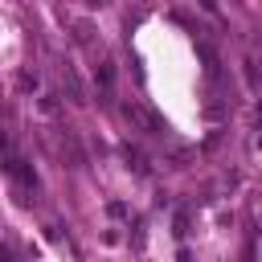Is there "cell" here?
<instances>
[{"mask_svg":"<svg viewBox=\"0 0 262 262\" xmlns=\"http://www.w3.org/2000/svg\"><path fill=\"white\" fill-rule=\"evenodd\" d=\"M16 86H20L25 94H29V90H37V86H41V78H37V70H20V74H16Z\"/></svg>","mask_w":262,"mask_h":262,"instance_id":"obj_6","label":"cell"},{"mask_svg":"<svg viewBox=\"0 0 262 262\" xmlns=\"http://www.w3.org/2000/svg\"><path fill=\"white\" fill-rule=\"evenodd\" d=\"M192 156H196V151H188V147H176V151H172L176 168H188V164H192Z\"/></svg>","mask_w":262,"mask_h":262,"instance_id":"obj_7","label":"cell"},{"mask_svg":"<svg viewBox=\"0 0 262 262\" xmlns=\"http://www.w3.org/2000/svg\"><path fill=\"white\" fill-rule=\"evenodd\" d=\"M61 82H66V90H70V102H78V106H82V102H90V98H86L82 78L74 74V66H61Z\"/></svg>","mask_w":262,"mask_h":262,"instance_id":"obj_2","label":"cell"},{"mask_svg":"<svg viewBox=\"0 0 262 262\" xmlns=\"http://www.w3.org/2000/svg\"><path fill=\"white\" fill-rule=\"evenodd\" d=\"M196 4H201L205 12H217V0H196Z\"/></svg>","mask_w":262,"mask_h":262,"instance_id":"obj_11","label":"cell"},{"mask_svg":"<svg viewBox=\"0 0 262 262\" xmlns=\"http://www.w3.org/2000/svg\"><path fill=\"white\" fill-rule=\"evenodd\" d=\"M94 82H98L102 90H111V86H115V66H111V61H98V66H94Z\"/></svg>","mask_w":262,"mask_h":262,"instance_id":"obj_5","label":"cell"},{"mask_svg":"<svg viewBox=\"0 0 262 262\" xmlns=\"http://www.w3.org/2000/svg\"><path fill=\"white\" fill-rule=\"evenodd\" d=\"M86 4H102V0H86Z\"/></svg>","mask_w":262,"mask_h":262,"instance_id":"obj_12","label":"cell"},{"mask_svg":"<svg viewBox=\"0 0 262 262\" xmlns=\"http://www.w3.org/2000/svg\"><path fill=\"white\" fill-rule=\"evenodd\" d=\"M123 160H127V168H131V172H139V176H151V160H147L139 147H131V143H127V147H123Z\"/></svg>","mask_w":262,"mask_h":262,"instance_id":"obj_4","label":"cell"},{"mask_svg":"<svg viewBox=\"0 0 262 262\" xmlns=\"http://www.w3.org/2000/svg\"><path fill=\"white\" fill-rule=\"evenodd\" d=\"M37 106H41V115H57V98H53V94H41Z\"/></svg>","mask_w":262,"mask_h":262,"instance_id":"obj_8","label":"cell"},{"mask_svg":"<svg viewBox=\"0 0 262 262\" xmlns=\"http://www.w3.org/2000/svg\"><path fill=\"white\" fill-rule=\"evenodd\" d=\"M106 213H111V217H127V205H123V201H111Z\"/></svg>","mask_w":262,"mask_h":262,"instance_id":"obj_9","label":"cell"},{"mask_svg":"<svg viewBox=\"0 0 262 262\" xmlns=\"http://www.w3.org/2000/svg\"><path fill=\"white\" fill-rule=\"evenodd\" d=\"M4 172H8L12 180H20L25 188H33V184H37V180H33V172H29V164H25L20 156H8V160H4Z\"/></svg>","mask_w":262,"mask_h":262,"instance_id":"obj_3","label":"cell"},{"mask_svg":"<svg viewBox=\"0 0 262 262\" xmlns=\"http://www.w3.org/2000/svg\"><path fill=\"white\" fill-rule=\"evenodd\" d=\"M172 225H176V237H184V233H188V217H184V213H176V221H172Z\"/></svg>","mask_w":262,"mask_h":262,"instance_id":"obj_10","label":"cell"},{"mask_svg":"<svg viewBox=\"0 0 262 262\" xmlns=\"http://www.w3.org/2000/svg\"><path fill=\"white\" fill-rule=\"evenodd\" d=\"M258 151H262V135H258Z\"/></svg>","mask_w":262,"mask_h":262,"instance_id":"obj_13","label":"cell"},{"mask_svg":"<svg viewBox=\"0 0 262 262\" xmlns=\"http://www.w3.org/2000/svg\"><path fill=\"white\" fill-rule=\"evenodd\" d=\"M123 115H127V123H135L139 131H147V135H164V123H160L147 106H139V102H123Z\"/></svg>","mask_w":262,"mask_h":262,"instance_id":"obj_1","label":"cell"}]
</instances>
